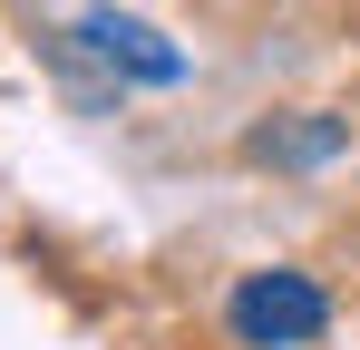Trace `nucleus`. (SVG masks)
Returning <instances> with one entry per match:
<instances>
[{
  "mask_svg": "<svg viewBox=\"0 0 360 350\" xmlns=\"http://www.w3.org/2000/svg\"><path fill=\"white\" fill-rule=\"evenodd\" d=\"M224 321H234L243 350H302V341L331 331V292L311 273H243L234 302H224Z\"/></svg>",
  "mask_w": 360,
  "mask_h": 350,
  "instance_id": "nucleus-1",
  "label": "nucleus"
},
{
  "mask_svg": "<svg viewBox=\"0 0 360 350\" xmlns=\"http://www.w3.org/2000/svg\"><path fill=\"white\" fill-rule=\"evenodd\" d=\"M78 39H88L98 58H108V68L146 78V88H176V78H185V58L166 49V39H156L146 20H127V10H88V20H78Z\"/></svg>",
  "mask_w": 360,
  "mask_h": 350,
  "instance_id": "nucleus-2",
  "label": "nucleus"
},
{
  "mask_svg": "<svg viewBox=\"0 0 360 350\" xmlns=\"http://www.w3.org/2000/svg\"><path fill=\"white\" fill-rule=\"evenodd\" d=\"M341 146H351V127H341V117H311V108H302V117H273V127L243 136L253 166H331Z\"/></svg>",
  "mask_w": 360,
  "mask_h": 350,
  "instance_id": "nucleus-3",
  "label": "nucleus"
}]
</instances>
